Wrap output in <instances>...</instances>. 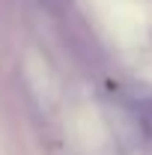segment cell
Segmentation results:
<instances>
[{"mask_svg":"<svg viewBox=\"0 0 152 155\" xmlns=\"http://www.w3.org/2000/svg\"><path fill=\"white\" fill-rule=\"evenodd\" d=\"M140 110H143V114H146V116H149V119H152V98H146V101L140 104Z\"/></svg>","mask_w":152,"mask_h":155,"instance_id":"1","label":"cell"}]
</instances>
